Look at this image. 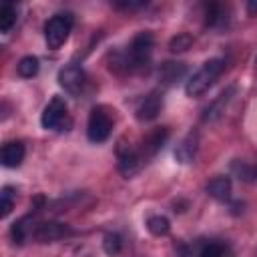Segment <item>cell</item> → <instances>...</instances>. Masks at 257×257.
I'll use <instances>...</instances> for the list:
<instances>
[{
    "mask_svg": "<svg viewBox=\"0 0 257 257\" xmlns=\"http://www.w3.org/2000/svg\"><path fill=\"white\" fill-rule=\"evenodd\" d=\"M14 203H16V189L10 187V185L2 187V191H0V217L2 219L10 215Z\"/></svg>",
    "mask_w": 257,
    "mask_h": 257,
    "instance_id": "44dd1931",
    "label": "cell"
},
{
    "mask_svg": "<svg viewBox=\"0 0 257 257\" xmlns=\"http://www.w3.org/2000/svg\"><path fill=\"white\" fill-rule=\"evenodd\" d=\"M58 84L72 96H80L84 94L86 86H88V76L84 72V68L76 62H68L64 64L60 70H58V76H56Z\"/></svg>",
    "mask_w": 257,
    "mask_h": 257,
    "instance_id": "5b68a950",
    "label": "cell"
},
{
    "mask_svg": "<svg viewBox=\"0 0 257 257\" xmlns=\"http://www.w3.org/2000/svg\"><path fill=\"white\" fill-rule=\"evenodd\" d=\"M187 74V64L185 62H175V60H165L159 66V80L167 86L175 84L177 80H181Z\"/></svg>",
    "mask_w": 257,
    "mask_h": 257,
    "instance_id": "4fadbf2b",
    "label": "cell"
},
{
    "mask_svg": "<svg viewBox=\"0 0 257 257\" xmlns=\"http://www.w3.org/2000/svg\"><path fill=\"white\" fill-rule=\"evenodd\" d=\"M72 24H74V16L70 12H58L52 18H48V22L44 24V40H46V46L50 50L60 48L68 40V34L72 30Z\"/></svg>",
    "mask_w": 257,
    "mask_h": 257,
    "instance_id": "3957f363",
    "label": "cell"
},
{
    "mask_svg": "<svg viewBox=\"0 0 257 257\" xmlns=\"http://www.w3.org/2000/svg\"><path fill=\"white\" fill-rule=\"evenodd\" d=\"M102 249H104V253L110 255V257L118 255V253L122 251V237H120L118 233H106L104 239H102Z\"/></svg>",
    "mask_w": 257,
    "mask_h": 257,
    "instance_id": "603a6c76",
    "label": "cell"
},
{
    "mask_svg": "<svg viewBox=\"0 0 257 257\" xmlns=\"http://www.w3.org/2000/svg\"><path fill=\"white\" fill-rule=\"evenodd\" d=\"M112 133V116L104 106H94L88 114L86 137L90 143H104Z\"/></svg>",
    "mask_w": 257,
    "mask_h": 257,
    "instance_id": "8992f818",
    "label": "cell"
},
{
    "mask_svg": "<svg viewBox=\"0 0 257 257\" xmlns=\"http://www.w3.org/2000/svg\"><path fill=\"white\" fill-rule=\"evenodd\" d=\"M225 253H227V247L221 241H209L201 247L199 257H225Z\"/></svg>",
    "mask_w": 257,
    "mask_h": 257,
    "instance_id": "d4e9b609",
    "label": "cell"
},
{
    "mask_svg": "<svg viewBox=\"0 0 257 257\" xmlns=\"http://www.w3.org/2000/svg\"><path fill=\"white\" fill-rule=\"evenodd\" d=\"M141 165H143V159H141L139 149H133V147H128L126 143L120 141L118 147H116V167H118V171L128 179L135 173H139Z\"/></svg>",
    "mask_w": 257,
    "mask_h": 257,
    "instance_id": "ba28073f",
    "label": "cell"
},
{
    "mask_svg": "<svg viewBox=\"0 0 257 257\" xmlns=\"http://www.w3.org/2000/svg\"><path fill=\"white\" fill-rule=\"evenodd\" d=\"M193 46V36L189 34V32H179L177 36H173L171 40H169V50L171 52H185V50H189Z\"/></svg>",
    "mask_w": 257,
    "mask_h": 257,
    "instance_id": "7402d4cb",
    "label": "cell"
},
{
    "mask_svg": "<svg viewBox=\"0 0 257 257\" xmlns=\"http://www.w3.org/2000/svg\"><path fill=\"white\" fill-rule=\"evenodd\" d=\"M145 225H147V231L151 235H155V237H165L171 231V223H169V219L165 215H151Z\"/></svg>",
    "mask_w": 257,
    "mask_h": 257,
    "instance_id": "d6986e66",
    "label": "cell"
},
{
    "mask_svg": "<svg viewBox=\"0 0 257 257\" xmlns=\"http://www.w3.org/2000/svg\"><path fill=\"white\" fill-rule=\"evenodd\" d=\"M18 20V8L12 2H4L0 8V32L8 34Z\"/></svg>",
    "mask_w": 257,
    "mask_h": 257,
    "instance_id": "ac0fdd59",
    "label": "cell"
},
{
    "mask_svg": "<svg viewBox=\"0 0 257 257\" xmlns=\"http://www.w3.org/2000/svg\"><path fill=\"white\" fill-rule=\"evenodd\" d=\"M32 221H34V213H32V215H24V217H20L18 221L12 223V227H10V237H12V241H14L16 245H24V243L28 241V237H32V231H34Z\"/></svg>",
    "mask_w": 257,
    "mask_h": 257,
    "instance_id": "2e32d148",
    "label": "cell"
},
{
    "mask_svg": "<svg viewBox=\"0 0 257 257\" xmlns=\"http://www.w3.org/2000/svg\"><path fill=\"white\" fill-rule=\"evenodd\" d=\"M38 70H40V62H38V58L32 56V54L22 56V58L18 60V64H16V72H18L22 78H32V76L38 74Z\"/></svg>",
    "mask_w": 257,
    "mask_h": 257,
    "instance_id": "ffe728a7",
    "label": "cell"
},
{
    "mask_svg": "<svg viewBox=\"0 0 257 257\" xmlns=\"http://www.w3.org/2000/svg\"><path fill=\"white\" fill-rule=\"evenodd\" d=\"M225 68V60L223 58H209L201 64V68L187 80L185 84V92L187 96H201L223 72Z\"/></svg>",
    "mask_w": 257,
    "mask_h": 257,
    "instance_id": "7a4b0ae2",
    "label": "cell"
},
{
    "mask_svg": "<svg viewBox=\"0 0 257 257\" xmlns=\"http://www.w3.org/2000/svg\"><path fill=\"white\" fill-rule=\"evenodd\" d=\"M231 187H233V183H231L229 177L217 175V177H213V179L207 183L205 191H207V195H211V197L217 199V201H229V199H231Z\"/></svg>",
    "mask_w": 257,
    "mask_h": 257,
    "instance_id": "9a60e30c",
    "label": "cell"
},
{
    "mask_svg": "<svg viewBox=\"0 0 257 257\" xmlns=\"http://www.w3.org/2000/svg\"><path fill=\"white\" fill-rule=\"evenodd\" d=\"M231 171L239 177V179H243V181H255V167H251V165H247L245 161H233L231 163Z\"/></svg>",
    "mask_w": 257,
    "mask_h": 257,
    "instance_id": "cb8c5ba5",
    "label": "cell"
},
{
    "mask_svg": "<svg viewBox=\"0 0 257 257\" xmlns=\"http://www.w3.org/2000/svg\"><path fill=\"white\" fill-rule=\"evenodd\" d=\"M229 20L227 16V10L223 4H207V10H205V24L211 26V28H221L225 26Z\"/></svg>",
    "mask_w": 257,
    "mask_h": 257,
    "instance_id": "e0dca14e",
    "label": "cell"
},
{
    "mask_svg": "<svg viewBox=\"0 0 257 257\" xmlns=\"http://www.w3.org/2000/svg\"><path fill=\"white\" fill-rule=\"evenodd\" d=\"M24 155H26V147H24L22 141H8V143L2 145L0 161L6 169H16V167L22 165Z\"/></svg>",
    "mask_w": 257,
    "mask_h": 257,
    "instance_id": "8fae6325",
    "label": "cell"
},
{
    "mask_svg": "<svg viewBox=\"0 0 257 257\" xmlns=\"http://www.w3.org/2000/svg\"><path fill=\"white\" fill-rule=\"evenodd\" d=\"M40 124L46 131H68L72 126V120H70L68 108H66V100L62 96H52L48 100V104L42 110Z\"/></svg>",
    "mask_w": 257,
    "mask_h": 257,
    "instance_id": "277c9868",
    "label": "cell"
},
{
    "mask_svg": "<svg viewBox=\"0 0 257 257\" xmlns=\"http://www.w3.org/2000/svg\"><path fill=\"white\" fill-rule=\"evenodd\" d=\"M161 108H163V94L157 92V90H153V92H149V94L137 104L135 116H137L141 122H149V120H155V118L159 116Z\"/></svg>",
    "mask_w": 257,
    "mask_h": 257,
    "instance_id": "30bf717a",
    "label": "cell"
},
{
    "mask_svg": "<svg viewBox=\"0 0 257 257\" xmlns=\"http://www.w3.org/2000/svg\"><path fill=\"white\" fill-rule=\"evenodd\" d=\"M153 48H155V36L151 30H143L139 32L124 54H116V58L110 64V70H118L122 68L124 72H141L151 64V56H153Z\"/></svg>",
    "mask_w": 257,
    "mask_h": 257,
    "instance_id": "6da1fadb",
    "label": "cell"
},
{
    "mask_svg": "<svg viewBox=\"0 0 257 257\" xmlns=\"http://www.w3.org/2000/svg\"><path fill=\"white\" fill-rule=\"evenodd\" d=\"M255 62H257V60H255Z\"/></svg>",
    "mask_w": 257,
    "mask_h": 257,
    "instance_id": "4316f807",
    "label": "cell"
},
{
    "mask_svg": "<svg viewBox=\"0 0 257 257\" xmlns=\"http://www.w3.org/2000/svg\"><path fill=\"white\" fill-rule=\"evenodd\" d=\"M197 151H199V135L197 133H189L175 149V159L183 165L187 163H193L195 157H197Z\"/></svg>",
    "mask_w": 257,
    "mask_h": 257,
    "instance_id": "7c38bea8",
    "label": "cell"
},
{
    "mask_svg": "<svg viewBox=\"0 0 257 257\" xmlns=\"http://www.w3.org/2000/svg\"><path fill=\"white\" fill-rule=\"evenodd\" d=\"M235 94V86H227L207 108H205V112H203V120L205 122H211V120H217L223 112H225V106H227V102L231 100V96Z\"/></svg>",
    "mask_w": 257,
    "mask_h": 257,
    "instance_id": "5bb4252c",
    "label": "cell"
},
{
    "mask_svg": "<svg viewBox=\"0 0 257 257\" xmlns=\"http://www.w3.org/2000/svg\"><path fill=\"white\" fill-rule=\"evenodd\" d=\"M116 8H124V10H135V8H143L147 6V2H114Z\"/></svg>",
    "mask_w": 257,
    "mask_h": 257,
    "instance_id": "484cf974",
    "label": "cell"
},
{
    "mask_svg": "<svg viewBox=\"0 0 257 257\" xmlns=\"http://www.w3.org/2000/svg\"><path fill=\"white\" fill-rule=\"evenodd\" d=\"M72 233H74L72 227L66 225V223H60V221H40V223L34 225L32 239L38 241V243H54V241L70 237Z\"/></svg>",
    "mask_w": 257,
    "mask_h": 257,
    "instance_id": "52a82bcc",
    "label": "cell"
},
{
    "mask_svg": "<svg viewBox=\"0 0 257 257\" xmlns=\"http://www.w3.org/2000/svg\"><path fill=\"white\" fill-rule=\"evenodd\" d=\"M169 135H171V133H169V126H157V128L149 131V133L143 137L141 149H139L143 163H145L147 159H153V157L165 147V143L169 141Z\"/></svg>",
    "mask_w": 257,
    "mask_h": 257,
    "instance_id": "9c48e42d",
    "label": "cell"
}]
</instances>
